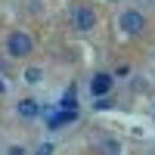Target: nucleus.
Wrapping results in <instances>:
<instances>
[{
  "instance_id": "nucleus-1",
  "label": "nucleus",
  "mask_w": 155,
  "mask_h": 155,
  "mask_svg": "<svg viewBox=\"0 0 155 155\" xmlns=\"http://www.w3.org/2000/svg\"><path fill=\"white\" fill-rule=\"evenodd\" d=\"M6 50L12 56H28L31 50H34V44H31V37L25 34V31H16V34H9V41H6Z\"/></svg>"
},
{
  "instance_id": "nucleus-2",
  "label": "nucleus",
  "mask_w": 155,
  "mask_h": 155,
  "mask_svg": "<svg viewBox=\"0 0 155 155\" xmlns=\"http://www.w3.org/2000/svg\"><path fill=\"white\" fill-rule=\"evenodd\" d=\"M71 22H74V28L90 31V28L96 25V12L90 9V6H74V9H71Z\"/></svg>"
},
{
  "instance_id": "nucleus-3",
  "label": "nucleus",
  "mask_w": 155,
  "mask_h": 155,
  "mask_svg": "<svg viewBox=\"0 0 155 155\" xmlns=\"http://www.w3.org/2000/svg\"><path fill=\"white\" fill-rule=\"evenodd\" d=\"M121 28L127 34H143L146 28V19H143V12H137V9H127L124 16H121Z\"/></svg>"
},
{
  "instance_id": "nucleus-4",
  "label": "nucleus",
  "mask_w": 155,
  "mask_h": 155,
  "mask_svg": "<svg viewBox=\"0 0 155 155\" xmlns=\"http://www.w3.org/2000/svg\"><path fill=\"white\" fill-rule=\"evenodd\" d=\"M78 118V109H62V112H53L47 115V127H53V130H59V127H65Z\"/></svg>"
},
{
  "instance_id": "nucleus-5",
  "label": "nucleus",
  "mask_w": 155,
  "mask_h": 155,
  "mask_svg": "<svg viewBox=\"0 0 155 155\" xmlns=\"http://www.w3.org/2000/svg\"><path fill=\"white\" fill-rule=\"evenodd\" d=\"M90 90H93V96H106L109 90H112V74H93Z\"/></svg>"
},
{
  "instance_id": "nucleus-6",
  "label": "nucleus",
  "mask_w": 155,
  "mask_h": 155,
  "mask_svg": "<svg viewBox=\"0 0 155 155\" xmlns=\"http://www.w3.org/2000/svg\"><path fill=\"white\" fill-rule=\"evenodd\" d=\"M19 115L22 118H34V115H41V106L31 102V99H25V102H19Z\"/></svg>"
},
{
  "instance_id": "nucleus-7",
  "label": "nucleus",
  "mask_w": 155,
  "mask_h": 155,
  "mask_svg": "<svg viewBox=\"0 0 155 155\" xmlns=\"http://www.w3.org/2000/svg\"><path fill=\"white\" fill-rule=\"evenodd\" d=\"M41 78H44V71H41V68H28V71H25V81H31V84H37Z\"/></svg>"
},
{
  "instance_id": "nucleus-8",
  "label": "nucleus",
  "mask_w": 155,
  "mask_h": 155,
  "mask_svg": "<svg viewBox=\"0 0 155 155\" xmlns=\"http://www.w3.org/2000/svg\"><path fill=\"white\" fill-rule=\"evenodd\" d=\"M62 109H74V90H68V93L62 96Z\"/></svg>"
},
{
  "instance_id": "nucleus-9",
  "label": "nucleus",
  "mask_w": 155,
  "mask_h": 155,
  "mask_svg": "<svg viewBox=\"0 0 155 155\" xmlns=\"http://www.w3.org/2000/svg\"><path fill=\"white\" fill-rule=\"evenodd\" d=\"M50 152H53V146H47V143H44V146H41V152H37V155H50Z\"/></svg>"
},
{
  "instance_id": "nucleus-10",
  "label": "nucleus",
  "mask_w": 155,
  "mask_h": 155,
  "mask_svg": "<svg viewBox=\"0 0 155 155\" xmlns=\"http://www.w3.org/2000/svg\"><path fill=\"white\" fill-rule=\"evenodd\" d=\"M9 155H25V152H22L19 146H12V149H9Z\"/></svg>"
},
{
  "instance_id": "nucleus-11",
  "label": "nucleus",
  "mask_w": 155,
  "mask_h": 155,
  "mask_svg": "<svg viewBox=\"0 0 155 155\" xmlns=\"http://www.w3.org/2000/svg\"><path fill=\"white\" fill-rule=\"evenodd\" d=\"M0 93H3V84H0Z\"/></svg>"
}]
</instances>
